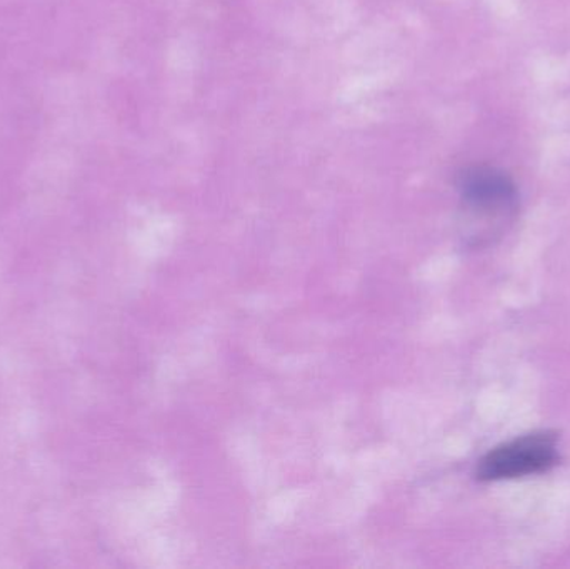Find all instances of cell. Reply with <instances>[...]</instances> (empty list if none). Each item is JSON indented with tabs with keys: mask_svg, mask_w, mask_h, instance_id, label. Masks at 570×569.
<instances>
[{
	"mask_svg": "<svg viewBox=\"0 0 570 569\" xmlns=\"http://www.w3.org/2000/svg\"><path fill=\"white\" fill-rule=\"evenodd\" d=\"M559 463V438L552 431H535L489 451L478 464L481 481L518 480L548 473Z\"/></svg>",
	"mask_w": 570,
	"mask_h": 569,
	"instance_id": "2",
	"label": "cell"
},
{
	"mask_svg": "<svg viewBox=\"0 0 570 569\" xmlns=\"http://www.w3.org/2000/svg\"><path fill=\"white\" fill-rule=\"evenodd\" d=\"M462 203L472 219L482 224V236H501L519 209V193L514 180L491 166L465 170L459 183Z\"/></svg>",
	"mask_w": 570,
	"mask_h": 569,
	"instance_id": "1",
	"label": "cell"
}]
</instances>
